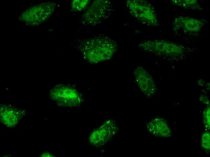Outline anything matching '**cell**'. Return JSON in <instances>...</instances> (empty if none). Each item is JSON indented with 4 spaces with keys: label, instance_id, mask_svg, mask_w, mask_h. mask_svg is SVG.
Returning a JSON list of instances; mask_svg holds the SVG:
<instances>
[{
    "label": "cell",
    "instance_id": "6da1fadb",
    "mask_svg": "<svg viewBox=\"0 0 210 157\" xmlns=\"http://www.w3.org/2000/svg\"><path fill=\"white\" fill-rule=\"evenodd\" d=\"M140 49L157 55L177 58L183 55L184 47L179 44L162 40H146L138 44Z\"/></svg>",
    "mask_w": 210,
    "mask_h": 157
},
{
    "label": "cell",
    "instance_id": "7a4b0ae2",
    "mask_svg": "<svg viewBox=\"0 0 210 157\" xmlns=\"http://www.w3.org/2000/svg\"><path fill=\"white\" fill-rule=\"evenodd\" d=\"M126 5L132 15L144 24L156 26L159 25L155 10L149 2L144 0H127Z\"/></svg>",
    "mask_w": 210,
    "mask_h": 157
},
{
    "label": "cell",
    "instance_id": "3957f363",
    "mask_svg": "<svg viewBox=\"0 0 210 157\" xmlns=\"http://www.w3.org/2000/svg\"><path fill=\"white\" fill-rule=\"evenodd\" d=\"M204 25L201 20L187 16H180L175 18L172 28L175 31L184 34H193L200 31Z\"/></svg>",
    "mask_w": 210,
    "mask_h": 157
},
{
    "label": "cell",
    "instance_id": "277c9868",
    "mask_svg": "<svg viewBox=\"0 0 210 157\" xmlns=\"http://www.w3.org/2000/svg\"><path fill=\"white\" fill-rule=\"evenodd\" d=\"M135 79L141 90L147 96L152 95L156 85L151 76L143 68L137 67L134 71Z\"/></svg>",
    "mask_w": 210,
    "mask_h": 157
},
{
    "label": "cell",
    "instance_id": "5b68a950",
    "mask_svg": "<svg viewBox=\"0 0 210 157\" xmlns=\"http://www.w3.org/2000/svg\"><path fill=\"white\" fill-rule=\"evenodd\" d=\"M47 6H35L30 10H27L21 15L24 19V21H26L29 23H38L41 21H43L44 18H46L49 13V8H47Z\"/></svg>",
    "mask_w": 210,
    "mask_h": 157
},
{
    "label": "cell",
    "instance_id": "8992f818",
    "mask_svg": "<svg viewBox=\"0 0 210 157\" xmlns=\"http://www.w3.org/2000/svg\"><path fill=\"white\" fill-rule=\"evenodd\" d=\"M148 128L154 134L161 137H169L171 131L167 124L163 119L158 118L152 120L148 124Z\"/></svg>",
    "mask_w": 210,
    "mask_h": 157
},
{
    "label": "cell",
    "instance_id": "52a82bcc",
    "mask_svg": "<svg viewBox=\"0 0 210 157\" xmlns=\"http://www.w3.org/2000/svg\"><path fill=\"white\" fill-rule=\"evenodd\" d=\"M170 2L174 5L186 9L202 10V9L197 0H172Z\"/></svg>",
    "mask_w": 210,
    "mask_h": 157
},
{
    "label": "cell",
    "instance_id": "ba28073f",
    "mask_svg": "<svg viewBox=\"0 0 210 157\" xmlns=\"http://www.w3.org/2000/svg\"><path fill=\"white\" fill-rule=\"evenodd\" d=\"M201 146L206 151L209 152L210 150V133L207 132L204 133L202 136Z\"/></svg>",
    "mask_w": 210,
    "mask_h": 157
},
{
    "label": "cell",
    "instance_id": "9c48e42d",
    "mask_svg": "<svg viewBox=\"0 0 210 157\" xmlns=\"http://www.w3.org/2000/svg\"><path fill=\"white\" fill-rule=\"evenodd\" d=\"M203 118L205 127L208 130L210 129V108L207 107L203 112Z\"/></svg>",
    "mask_w": 210,
    "mask_h": 157
},
{
    "label": "cell",
    "instance_id": "30bf717a",
    "mask_svg": "<svg viewBox=\"0 0 210 157\" xmlns=\"http://www.w3.org/2000/svg\"><path fill=\"white\" fill-rule=\"evenodd\" d=\"M72 4V6L74 7L75 9L77 10L82 9L86 6L87 4V1L76 0Z\"/></svg>",
    "mask_w": 210,
    "mask_h": 157
},
{
    "label": "cell",
    "instance_id": "8fae6325",
    "mask_svg": "<svg viewBox=\"0 0 210 157\" xmlns=\"http://www.w3.org/2000/svg\"><path fill=\"white\" fill-rule=\"evenodd\" d=\"M206 87L208 89H210V83H208L207 84V85H206Z\"/></svg>",
    "mask_w": 210,
    "mask_h": 157
}]
</instances>
